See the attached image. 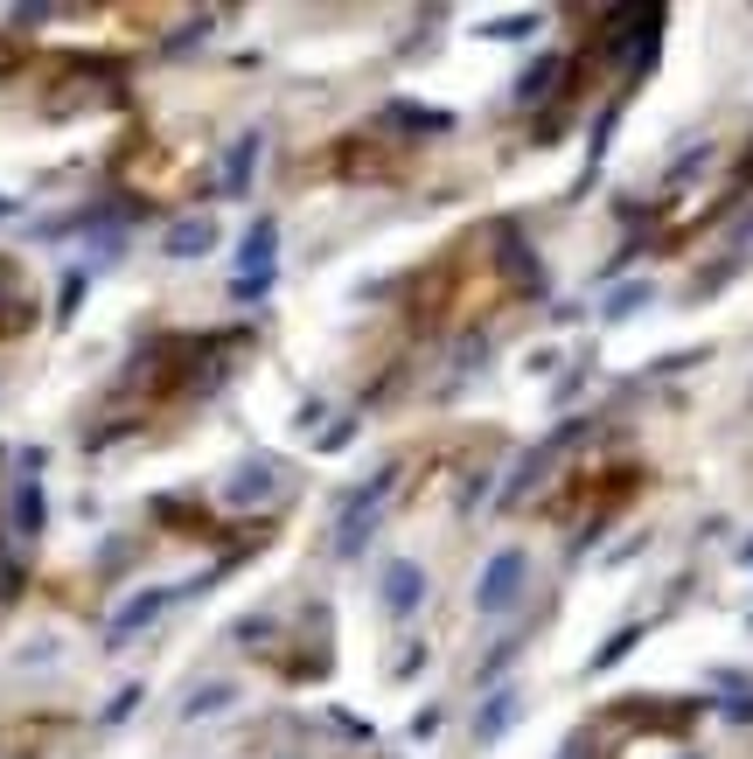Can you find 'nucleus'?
Segmentation results:
<instances>
[{"label":"nucleus","instance_id":"nucleus-3","mask_svg":"<svg viewBox=\"0 0 753 759\" xmlns=\"http://www.w3.org/2000/svg\"><path fill=\"white\" fill-rule=\"evenodd\" d=\"M42 516H49V509H42V488H36V481H21V488H14V509H8L14 537H36V530H42Z\"/></svg>","mask_w":753,"mask_h":759},{"label":"nucleus","instance_id":"nucleus-2","mask_svg":"<svg viewBox=\"0 0 753 759\" xmlns=\"http://www.w3.org/2000/svg\"><path fill=\"white\" fill-rule=\"evenodd\" d=\"M384 607H392V613H412V607H419V565H412V558L384 565Z\"/></svg>","mask_w":753,"mask_h":759},{"label":"nucleus","instance_id":"nucleus-4","mask_svg":"<svg viewBox=\"0 0 753 759\" xmlns=\"http://www.w3.org/2000/svg\"><path fill=\"white\" fill-rule=\"evenodd\" d=\"M516 579H524V558H516V551H509V558H503L496 571H488V579H482V607H488V613H496V607H503V599L516 592Z\"/></svg>","mask_w":753,"mask_h":759},{"label":"nucleus","instance_id":"nucleus-6","mask_svg":"<svg viewBox=\"0 0 753 759\" xmlns=\"http://www.w3.org/2000/svg\"><path fill=\"white\" fill-rule=\"evenodd\" d=\"M161 607H168V592H140V599H133V607H126V613L112 620V641H126V635H133V627H147V620H153V613H161Z\"/></svg>","mask_w":753,"mask_h":759},{"label":"nucleus","instance_id":"nucleus-5","mask_svg":"<svg viewBox=\"0 0 753 759\" xmlns=\"http://www.w3.org/2000/svg\"><path fill=\"white\" fill-rule=\"evenodd\" d=\"M217 244V223H181L168 230V258H196V251H210Z\"/></svg>","mask_w":753,"mask_h":759},{"label":"nucleus","instance_id":"nucleus-7","mask_svg":"<svg viewBox=\"0 0 753 759\" xmlns=\"http://www.w3.org/2000/svg\"><path fill=\"white\" fill-rule=\"evenodd\" d=\"M251 153H258V140L245 133V140H238V153H230V168H224V189H230V196H238L245 181H251Z\"/></svg>","mask_w":753,"mask_h":759},{"label":"nucleus","instance_id":"nucleus-1","mask_svg":"<svg viewBox=\"0 0 753 759\" xmlns=\"http://www.w3.org/2000/svg\"><path fill=\"white\" fill-rule=\"evenodd\" d=\"M273 251H279V230L273 223H258L251 238H245V266H238V300H258L273 286Z\"/></svg>","mask_w":753,"mask_h":759}]
</instances>
